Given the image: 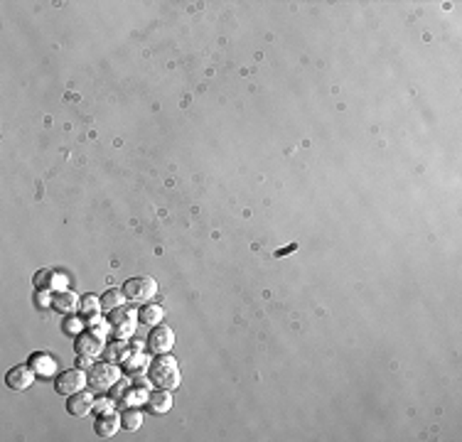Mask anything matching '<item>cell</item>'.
<instances>
[{
  "instance_id": "obj_22",
  "label": "cell",
  "mask_w": 462,
  "mask_h": 442,
  "mask_svg": "<svg viewBox=\"0 0 462 442\" xmlns=\"http://www.w3.org/2000/svg\"><path fill=\"white\" fill-rule=\"evenodd\" d=\"M69 288V275L62 273V270H54L52 273V290L54 292H65Z\"/></svg>"
},
{
  "instance_id": "obj_12",
  "label": "cell",
  "mask_w": 462,
  "mask_h": 442,
  "mask_svg": "<svg viewBox=\"0 0 462 442\" xmlns=\"http://www.w3.org/2000/svg\"><path fill=\"white\" fill-rule=\"evenodd\" d=\"M172 403H175L172 391L157 389V391H151V396H148V400H146V408H148V413H153V416H165V413L172 410Z\"/></svg>"
},
{
  "instance_id": "obj_3",
  "label": "cell",
  "mask_w": 462,
  "mask_h": 442,
  "mask_svg": "<svg viewBox=\"0 0 462 442\" xmlns=\"http://www.w3.org/2000/svg\"><path fill=\"white\" fill-rule=\"evenodd\" d=\"M111 337L113 339H130V337L135 335V329H138V312H133L130 308H119L111 312Z\"/></svg>"
},
{
  "instance_id": "obj_19",
  "label": "cell",
  "mask_w": 462,
  "mask_h": 442,
  "mask_svg": "<svg viewBox=\"0 0 462 442\" xmlns=\"http://www.w3.org/2000/svg\"><path fill=\"white\" fill-rule=\"evenodd\" d=\"M62 332L67 337H79L81 332H86V319L76 317V315H67V319L62 322Z\"/></svg>"
},
{
  "instance_id": "obj_4",
  "label": "cell",
  "mask_w": 462,
  "mask_h": 442,
  "mask_svg": "<svg viewBox=\"0 0 462 442\" xmlns=\"http://www.w3.org/2000/svg\"><path fill=\"white\" fill-rule=\"evenodd\" d=\"M121 290L126 292V297H128L130 302H151L153 297L157 295V283L153 281L151 275H138V278H130V281L123 283V288Z\"/></svg>"
},
{
  "instance_id": "obj_21",
  "label": "cell",
  "mask_w": 462,
  "mask_h": 442,
  "mask_svg": "<svg viewBox=\"0 0 462 442\" xmlns=\"http://www.w3.org/2000/svg\"><path fill=\"white\" fill-rule=\"evenodd\" d=\"M52 273L54 270L49 268L37 270V273H35V288H37V290H52Z\"/></svg>"
},
{
  "instance_id": "obj_6",
  "label": "cell",
  "mask_w": 462,
  "mask_h": 442,
  "mask_svg": "<svg viewBox=\"0 0 462 442\" xmlns=\"http://www.w3.org/2000/svg\"><path fill=\"white\" fill-rule=\"evenodd\" d=\"M146 346H148V351L155 356L170 354V349L175 346V332H172L170 327H165V324H157V327H153L151 335H148Z\"/></svg>"
},
{
  "instance_id": "obj_15",
  "label": "cell",
  "mask_w": 462,
  "mask_h": 442,
  "mask_svg": "<svg viewBox=\"0 0 462 442\" xmlns=\"http://www.w3.org/2000/svg\"><path fill=\"white\" fill-rule=\"evenodd\" d=\"M138 319L143 324H148V327H157V324L165 319V308H162V305H157V302H146V305L140 308Z\"/></svg>"
},
{
  "instance_id": "obj_14",
  "label": "cell",
  "mask_w": 462,
  "mask_h": 442,
  "mask_svg": "<svg viewBox=\"0 0 462 442\" xmlns=\"http://www.w3.org/2000/svg\"><path fill=\"white\" fill-rule=\"evenodd\" d=\"M30 366L35 369L37 378H52L57 373V359L52 354H44V351H37V354L30 356Z\"/></svg>"
},
{
  "instance_id": "obj_7",
  "label": "cell",
  "mask_w": 462,
  "mask_h": 442,
  "mask_svg": "<svg viewBox=\"0 0 462 442\" xmlns=\"http://www.w3.org/2000/svg\"><path fill=\"white\" fill-rule=\"evenodd\" d=\"M35 378H37V373L30 364H17L6 373V386L12 391H27L35 383Z\"/></svg>"
},
{
  "instance_id": "obj_9",
  "label": "cell",
  "mask_w": 462,
  "mask_h": 442,
  "mask_svg": "<svg viewBox=\"0 0 462 442\" xmlns=\"http://www.w3.org/2000/svg\"><path fill=\"white\" fill-rule=\"evenodd\" d=\"M121 413L119 410H101L96 416V421H94V432H96L99 437H103V440H111L116 432L121 430Z\"/></svg>"
},
{
  "instance_id": "obj_20",
  "label": "cell",
  "mask_w": 462,
  "mask_h": 442,
  "mask_svg": "<svg viewBox=\"0 0 462 442\" xmlns=\"http://www.w3.org/2000/svg\"><path fill=\"white\" fill-rule=\"evenodd\" d=\"M79 312L84 315V317H92V315H99L101 312V297L96 295H84L81 297V308Z\"/></svg>"
},
{
  "instance_id": "obj_17",
  "label": "cell",
  "mask_w": 462,
  "mask_h": 442,
  "mask_svg": "<svg viewBox=\"0 0 462 442\" xmlns=\"http://www.w3.org/2000/svg\"><path fill=\"white\" fill-rule=\"evenodd\" d=\"M121 425H123V430H128V432L138 430V427L143 425V410L135 408V405L123 408L121 410Z\"/></svg>"
},
{
  "instance_id": "obj_5",
  "label": "cell",
  "mask_w": 462,
  "mask_h": 442,
  "mask_svg": "<svg viewBox=\"0 0 462 442\" xmlns=\"http://www.w3.org/2000/svg\"><path fill=\"white\" fill-rule=\"evenodd\" d=\"M86 386H89V376L81 369H67L60 376H54V391L60 396H67V398L84 391Z\"/></svg>"
},
{
  "instance_id": "obj_13",
  "label": "cell",
  "mask_w": 462,
  "mask_h": 442,
  "mask_svg": "<svg viewBox=\"0 0 462 442\" xmlns=\"http://www.w3.org/2000/svg\"><path fill=\"white\" fill-rule=\"evenodd\" d=\"M81 308V297L74 295V292L65 290V292H54V300H52V310L60 315H76Z\"/></svg>"
},
{
  "instance_id": "obj_10",
  "label": "cell",
  "mask_w": 462,
  "mask_h": 442,
  "mask_svg": "<svg viewBox=\"0 0 462 442\" xmlns=\"http://www.w3.org/2000/svg\"><path fill=\"white\" fill-rule=\"evenodd\" d=\"M103 349H106V342L99 339V337H94L92 332H81L79 337H74L76 356H84V359H96Z\"/></svg>"
},
{
  "instance_id": "obj_23",
  "label": "cell",
  "mask_w": 462,
  "mask_h": 442,
  "mask_svg": "<svg viewBox=\"0 0 462 442\" xmlns=\"http://www.w3.org/2000/svg\"><path fill=\"white\" fill-rule=\"evenodd\" d=\"M52 300H54V292L52 290H37V292H35V305H37L40 310L52 308Z\"/></svg>"
},
{
  "instance_id": "obj_11",
  "label": "cell",
  "mask_w": 462,
  "mask_h": 442,
  "mask_svg": "<svg viewBox=\"0 0 462 442\" xmlns=\"http://www.w3.org/2000/svg\"><path fill=\"white\" fill-rule=\"evenodd\" d=\"M146 349H148L146 344H138L128 356H126L123 362H121V369H123V373H130V376H140L143 371H148V366H151V359H148Z\"/></svg>"
},
{
  "instance_id": "obj_2",
  "label": "cell",
  "mask_w": 462,
  "mask_h": 442,
  "mask_svg": "<svg viewBox=\"0 0 462 442\" xmlns=\"http://www.w3.org/2000/svg\"><path fill=\"white\" fill-rule=\"evenodd\" d=\"M86 376H89V389H92L94 394H106V391H111L113 386L123 378V369L113 362H99V364H92V369H89Z\"/></svg>"
},
{
  "instance_id": "obj_1",
  "label": "cell",
  "mask_w": 462,
  "mask_h": 442,
  "mask_svg": "<svg viewBox=\"0 0 462 442\" xmlns=\"http://www.w3.org/2000/svg\"><path fill=\"white\" fill-rule=\"evenodd\" d=\"M148 381L155 386V389H165V391H175L180 386V366H178V359L170 354H160L155 356L148 366Z\"/></svg>"
},
{
  "instance_id": "obj_8",
  "label": "cell",
  "mask_w": 462,
  "mask_h": 442,
  "mask_svg": "<svg viewBox=\"0 0 462 442\" xmlns=\"http://www.w3.org/2000/svg\"><path fill=\"white\" fill-rule=\"evenodd\" d=\"M94 410H96V396H94V391L84 389L79 394L69 396V400H67V413L74 418H86Z\"/></svg>"
},
{
  "instance_id": "obj_16",
  "label": "cell",
  "mask_w": 462,
  "mask_h": 442,
  "mask_svg": "<svg viewBox=\"0 0 462 442\" xmlns=\"http://www.w3.org/2000/svg\"><path fill=\"white\" fill-rule=\"evenodd\" d=\"M86 332H92L94 337L106 342L111 337V322L103 319L101 315H92V317H86Z\"/></svg>"
},
{
  "instance_id": "obj_18",
  "label": "cell",
  "mask_w": 462,
  "mask_h": 442,
  "mask_svg": "<svg viewBox=\"0 0 462 442\" xmlns=\"http://www.w3.org/2000/svg\"><path fill=\"white\" fill-rule=\"evenodd\" d=\"M126 300H128V297H126V292L123 290H116V288H113V290H106L101 295V310H103V312H113V310L123 308Z\"/></svg>"
}]
</instances>
